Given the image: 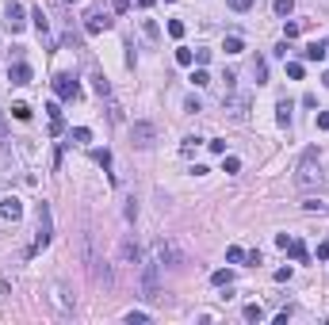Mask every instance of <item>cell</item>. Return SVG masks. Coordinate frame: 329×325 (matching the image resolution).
Segmentation results:
<instances>
[{"instance_id":"obj_36","label":"cell","mask_w":329,"mask_h":325,"mask_svg":"<svg viewBox=\"0 0 329 325\" xmlns=\"http://www.w3.org/2000/svg\"><path fill=\"white\" fill-rule=\"evenodd\" d=\"M169 34H173V38H184V23L180 19H169Z\"/></svg>"},{"instance_id":"obj_23","label":"cell","mask_w":329,"mask_h":325,"mask_svg":"<svg viewBox=\"0 0 329 325\" xmlns=\"http://www.w3.org/2000/svg\"><path fill=\"white\" fill-rule=\"evenodd\" d=\"M287 249H291V257L299 260V264H306V257H310V253H306V245H303V241H291Z\"/></svg>"},{"instance_id":"obj_9","label":"cell","mask_w":329,"mask_h":325,"mask_svg":"<svg viewBox=\"0 0 329 325\" xmlns=\"http://www.w3.org/2000/svg\"><path fill=\"white\" fill-rule=\"evenodd\" d=\"M107 27H111V16H107V12H100V8L85 12V31L88 34H100V31H107Z\"/></svg>"},{"instance_id":"obj_47","label":"cell","mask_w":329,"mask_h":325,"mask_svg":"<svg viewBox=\"0 0 329 325\" xmlns=\"http://www.w3.org/2000/svg\"><path fill=\"white\" fill-rule=\"evenodd\" d=\"M65 4H77V0H65Z\"/></svg>"},{"instance_id":"obj_7","label":"cell","mask_w":329,"mask_h":325,"mask_svg":"<svg viewBox=\"0 0 329 325\" xmlns=\"http://www.w3.org/2000/svg\"><path fill=\"white\" fill-rule=\"evenodd\" d=\"M153 257L161 260V264H169V268H180V264H184V257L176 253V245H173V241H164V237L153 245Z\"/></svg>"},{"instance_id":"obj_42","label":"cell","mask_w":329,"mask_h":325,"mask_svg":"<svg viewBox=\"0 0 329 325\" xmlns=\"http://www.w3.org/2000/svg\"><path fill=\"white\" fill-rule=\"evenodd\" d=\"M318 130H329V111H318Z\"/></svg>"},{"instance_id":"obj_16","label":"cell","mask_w":329,"mask_h":325,"mask_svg":"<svg viewBox=\"0 0 329 325\" xmlns=\"http://www.w3.org/2000/svg\"><path fill=\"white\" fill-rule=\"evenodd\" d=\"M303 58H306V61H321V58H329V50H325V43H310V46L303 50Z\"/></svg>"},{"instance_id":"obj_46","label":"cell","mask_w":329,"mask_h":325,"mask_svg":"<svg viewBox=\"0 0 329 325\" xmlns=\"http://www.w3.org/2000/svg\"><path fill=\"white\" fill-rule=\"evenodd\" d=\"M0 130H4V115H0Z\"/></svg>"},{"instance_id":"obj_48","label":"cell","mask_w":329,"mask_h":325,"mask_svg":"<svg viewBox=\"0 0 329 325\" xmlns=\"http://www.w3.org/2000/svg\"><path fill=\"white\" fill-rule=\"evenodd\" d=\"M164 4H173V0H164Z\"/></svg>"},{"instance_id":"obj_39","label":"cell","mask_w":329,"mask_h":325,"mask_svg":"<svg viewBox=\"0 0 329 325\" xmlns=\"http://www.w3.org/2000/svg\"><path fill=\"white\" fill-rule=\"evenodd\" d=\"M134 214H138V203H134V195L127 199V222H134Z\"/></svg>"},{"instance_id":"obj_49","label":"cell","mask_w":329,"mask_h":325,"mask_svg":"<svg viewBox=\"0 0 329 325\" xmlns=\"http://www.w3.org/2000/svg\"><path fill=\"white\" fill-rule=\"evenodd\" d=\"M325 50H329V43H325Z\"/></svg>"},{"instance_id":"obj_40","label":"cell","mask_w":329,"mask_h":325,"mask_svg":"<svg viewBox=\"0 0 329 325\" xmlns=\"http://www.w3.org/2000/svg\"><path fill=\"white\" fill-rule=\"evenodd\" d=\"M303 207H306V211H325V203H321V199H303Z\"/></svg>"},{"instance_id":"obj_15","label":"cell","mask_w":329,"mask_h":325,"mask_svg":"<svg viewBox=\"0 0 329 325\" xmlns=\"http://www.w3.org/2000/svg\"><path fill=\"white\" fill-rule=\"evenodd\" d=\"M122 260L127 264H142V249H138L134 237H122Z\"/></svg>"},{"instance_id":"obj_43","label":"cell","mask_w":329,"mask_h":325,"mask_svg":"<svg viewBox=\"0 0 329 325\" xmlns=\"http://www.w3.org/2000/svg\"><path fill=\"white\" fill-rule=\"evenodd\" d=\"M318 260H329V241H321V245H318Z\"/></svg>"},{"instance_id":"obj_29","label":"cell","mask_w":329,"mask_h":325,"mask_svg":"<svg viewBox=\"0 0 329 325\" xmlns=\"http://www.w3.org/2000/svg\"><path fill=\"white\" fill-rule=\"evenodd\" d=\"M149 321V314H142V310H130L127 314V325H146Z\"/></svg>"},{"instance_id":"obj_20","label":"cell","mask_w":329,"mask_h":325,"mask_svg":"<svg viewBox=\"0 0 329 325\" xmlns=\"http://www.w3.org/2000/svg\"><path fill=\"white\" fill-rule=\"evenodd\" d=\"M253 77H257V85H264V80H268V61H264V58L253 61Z\"/></svg>"},{"instance_id":"obj_2","label":"cell","mask_w":329,"mask_h":325,"mask_svg":"<svg viewBox=\"0 0 329 325\" xmlns=\"http://www.w3.org/2000/svg\"><path fill=\"white\" fill-rule=\"evenodd\" d=\"M142 291H146L149 302L161 299V260H157V257L142 260Z\"/></svg>"},{"instance_id":"obj_4","label":"cell","mask_w":329,"mask_h":325,"mask_svg":"<svg viewBox=\"0 0 329 325\" xmlns=\"http://www.w3.org/2000/svg\"><path fill=\"white\" fill-rule=\"evenodd\" d=\"M4 27H8L12 34H19L27 27V12H23L19 0H8V4H4Z\"/></svg>"},{"instance_id":"obj_14","label":"cell","mask_w":329,"mask_h":325,"mask_svg":"<svg viewBox=\"0 0 329 325\" xmlns=\"http://www.w3.org/2000/svg\"><path fill=\"white\" fill-rule=\"evenodd\" d=\"M92 88H96V96H100V100L111 103V85H107V77H104V73H100L96 65H92Z\"/></svg>"},{"instance_id":"obj_30","label":"cell","mask_w":329,"mask_h":325,"mask_svg":"<svg viewBox=\"0 0 329 325\" xmlns=\"http://www.w3.org/2000/svg\"><path fill=\"white\" fill-rule=\"evenodd\" d=\"M287 77H291V80H303V61H287Z\"/></svg>"},{"instance_id":"obj_38","label":"cell","mask_w":329,"mask_h":325,"mask_svg":"<svg viewBox=\"0 0 329 325\" xmlns=\"http://www.w3.org/2000/svg\"><path fill=\"white\" fill-rule=\"evenodd\" d=\"M253 4H257V0H230V8H234V12H249Z\"/></svg>"},{"instance_id":"obj_11","label":"cell","mask_w":329,"mask_h":325,"mask_svg":"<svg viewBox=\"0 0 329 325\" xmlns=\"http://www.w3.org/2000/svg\"><path fill=\"white\" fill-rule=\"evenodd\" d=\"M19 214H23V203H19L16 195H8V199H0V222H16Z\"/></svg>"},{"instance_id":"obj_45","label":"cell","mask_w":329,"mask_h":325,"mask_svg":"<svg viewBox=\"0 0 329 325\" xmlns=\"http://www.w3.org/2000/svg\"><path fill=\"white\" fill-rule=\"evenodd\" d=\"M321 80H325V88H329V69H325V77H321Z\"/></svg>"},{"instance_id":"obj_26","label":"cell","mask_w":329,"mask_h":325,"mask_svg":"<svg viewBox=\"0 0 329 325\" xmlns=\"http://www.w3.org/2000/svg\"><path fill=\"white\" fill-rule=\"evenodd\" d=\"M191 85H195V88H207V85H211V77H207V69H203V65L191 73Z\"/></svg>"},{"instance_id":"obj_32","label":"cell","mask_w":329,"mask_h":325,"mask_svg":"<svg viewBox=\"0 0 329 325\" xmlns=\"http://www.w3.org/2000/svg\"><path fill=\"white\" fill-rule=\"evenodd\" d=\"M176 61H180V65H191V61H195V54H191L188 46H180V50H176Z\"/></svg>"},{"instance_id":"obj_31","label":"cell","mask_w":329,"mask_h":325,"mask_svg":"<svg viewBox=\"0 0 329 325\" xmlns=\"http://www.w3.org/2000/svg\"><path fill=\"white\" fill-rule=\"evenodd\" d=\"M73 142H80V146H85V142H92V130H88V127H77V130H73Z\"/></svg>"},{"instance_id":"obj_3","label":"cell","mask_w":329,"mask_h":325,"mask_svg":"<svg viewBox=\"0 0 329 325\" xmlns=\"http://www.w3.org/2000/svg\"><path fill=\"white\" fill-rule=\"evenodd\" d=\"M54 237V222H50V203H38V230H35V245L31 253H43Z\"/></svg>"},{"instance_id":"obj_24","label":"cell","mask_w":329,"mask_h":325,"mask_svg":"<svg viewBox=\"0 0 329 325\" xmlns=\"http://www.w3.org/2000/svg\"><path fill=\"white\" fill-rule=\"evenodd\" d=\"M142 31H146V38H149V43H157V38H161V27H157L153 19H142Z\"/></svg>"},{"instance_id":"obj_19","label":"cell","mask_w":329,"mask_h":325,"mask_svg":"<svg viewBox=\"0 0 329 325\" xmlns=\"http://www.w3.org/2000/svg\"><path fill=\"white\" fill-rule=\"evenodd\" d=\"M276 123H279V127H287V123H291V100H279V103H276Z\"/></svg>"},{"instance_id":"obj_6","label":"cell","mask_w":329,"mask_h":325,"mask_svg":"<svg viewBox=\"0 0 329 325\" xmlns=\"http://www.w3.org/2000/svg\"><path fill=\"white\" fill-rule=\"evenodd\" d=\"M54 92H58V100H80V85L69 73H54Z\"/></svg>"},{"instance_id":"obj_12","label":"cell","mask_w":329,"mask_h":325,"mask_svg":"<svg viewBox=\"0 0 329 325\" xmlns=\"http://www.w3.org/2000/svg\"><path fill=\"white\" fill-rule=\"evenodd\" d=\"M50 302H54V306L61 310V314H73V306H77V302H73V295L65 291L61 283H54V295H50Z\"/></svg>"},{"instance_id":"obj_33","label":"cell","mask_w":329,"mask_h":325,"mask_svg":"<svg viewBox=\"0 0 329 325\" xmlns=\"http://www.w3.org/2000/svg\"><path fill=\"white\" fill-rule=\"evenodd\" d=\"M237 169H241V161H237V157H226V153H222V172H237Z\"/></svg>"},{"instance_id":"obj_22","label":"cell","mask_w":329,"mask_h":325,"mask_svg":"<svg viewBox=\"0 0 329 325\" xmlns=\"http://www.w3.org/2000/svg\"><path fill=\"white\" fill-rule=\"evenodd\" d=\"M199 146H203V138L188 134V138H184V142H180V153H195V149H199Z\"/></svg>"},{"instance_id":"obj_21","label":"cell","mask_w":329,"mask_h":325,"mask_svg":"<svg viewBox=\"0 0 329 325\" xmlns=\"http://www.w3.org/2000/svg\"><path fill=\"white\" fill-rule=\"evenodd\" d=\"M241 317H245V321H264V310H260L257 302H249V306L241 310Z\"/></svg>"},{"instance_id":"obj_41","label":"cell","mask_w":329,"mask_h":325,"mask_svg":"<svg viewBox=\"0 0 329 325\" xmlns=\"http://www.w3.org/2000/svg\"><path fill=\"white\" fill-rule=\"evenodd\" d=\"M207 146H211V153H226V142H222V138H215V142H207Z\"/></svg>"},{"instance_id":"obj_10","label":"cell","mask_w":329,"mask_h":325,"mask_svg":"<svg viewBox=\"0 0 329 325\" xmlns=\"http://www.w3.org/2000/svg\"><path fill=\"white\" fill-rule=\"evenodd\" d=\"M8 80H12V85H31V65H27L23 58H16L8 65Z\"/></svg>"},{"instance_id":"obj_34","label":"cell","mask_w":329,"mask_h":325,"mask_svg":"<svg viewBox=\"0 0 329 325\" xmlns=\"http://www.w3.org/2000/svg\"><path fill=\"white\" fill-rule=\"evenodd\" d=\"M96 165H104V169H111V153H107V149H96Z\"/></svg>"},{"instance_id":"obj_13","label":"cell","mask_w":329,"mask_h":325,"mask_svg":"<svg viewBox=\"0 0 329 325\" xmlns=\"http://www.w3.org/2000/svg\"><path fill=\"white\" fill-rule=\"evenodd\" d=\"M31 19H35V31H38V38H43V46H46V50H54V38H50V23H46L43 8H35V12H31Z\"/></svg>"},{"instance_id":"obj_25","label":"cell","mask_w":329,"mask_h":325,"mask_svg":"<svg viewBox=\"0 0 329 325\" xmlns=\"http://www.w3.org/2000/svg\"><path fill=\"white\" fill-rule=\"evenodd\" d=\"M226 260H230V264H241V260H245V249H241V245H230V249H226Z\"/></svg>"},{"instance_id":"obj_27","label":"cell","mask_w":329,"mask_h":325,"mask_svg":"<svg viewBox=\"0 0 329 325\" xmlns=\"http://www.w3.org/2000/svg\"><path fill=\"white\" fill-rule=\"evenodd\" d=\"M272 12H276V16H291V12H295V0H276V4H272Z\"/></svg>"},{"instance_id":"obj_17","label":"cell","mask_w":329,"mask_h":325,"mask_svg":"<svg viewBox=\"0 0 329 325\" xmlns=\"http://www.w3.org/2000/svg\"><path fill=\"white\" fill-rule=\"evenodd\" d=\"M222 50H226V54H241V50H245V38H241V34H226Z\"/></svg>"},{"instance_id":"obj_1","label":"cell","mask_w":329,"mask_h":325,"mask_svg":"<svg viewBox=\"0 0 329 325\" xmlns=\"http://www.w3.org/2000/svg\"><path fill=\"white\" fill-rule=\"evenodd\" d=\"M321 180H325V172H321L318 146H306L303 157H299V169H295V184L306 191V188H321Z\"/></svg>"},{"instance_id":"obj_8","label":"cell","mask_w":329,"mask_h":325,"mask_svg":"<svg viewBox=\"0 0 329 325\" xmlns=\"http://www.w3.org/2000/svg\"><path fill=\"white\" fill-rule=\"evenodd\" d=\"M226 115H230V119H237V123H245L249 119V96H226Z\"/></svg>"},{"instance_id":"obj_35","label":"cell","mask_w":329,"mask_h":325,"mask_svg":"<svg viewBox=\"0 0 329 325\" xmlns=\"http://www.w3.org/2000/svg\"><path fill=\"white\" fill-rule=\"evenodd\" d=\"M299 31H303L299 23H283V38H287V43H291V38H299Z\"/></svg>"},{"instance_id":"obj_28","label":"cell","mask_w":329,"mask_h":325,"mask_svg":"<svg viewBox=\"0 0 329 325\" xmlns=\"http://www.w3.org/2000/svg\"><path fill=\"white\" fill-rule=\"evenodd\" d=\"M12 115H16L19 123H27L31 119V107H27V103H12Z\"/></svg>"},{"instance_id":"obj_18","label":"cell","mask_w":329,"mask_h":325,"mask_svg":"<svg viewBox=\"0 0 329 325\" xmlns=\"http://www.w3.org/2000/svg\"><path fill=\"white\" fill-rule=\"evenodd\" d=\"M211 283H215V287H234V272H230V268H218V272L211 275Z\"/></svg>"},{"instance_id":"obj_37","label":"cell","mask_w":329,"mask_h":325,"mask_svg":"<svg viewBox=\"0 0 329 325\" xmlns=\"http://www.w3.org/2000/svg\"><path fill=\"white\" fill-rule=\"evenodd\" d=\"M184 111H191V115H195V111H203V103H199V96H188V103H184Z\"/></svg>"},{"instance_id":"obj_5","label":"cell","mask_w":329,"mask_h":325,"mask_svg":"<svg viewBox=\"0 0 329 325\" xmlns=\"http://www.w3.org/2000/svg\"><path fill=\"white\" fill-rule=\"evenodd\" d=\"M130 142L138 149H149L157 142V127L153 123H130Z\"/></svg>"},{"instance_id":"obj_44","label":"cell","mask_w":329,"mask_h":325,"mask_svg":"<svg viewBox=\"0 0 329 325\" xmlns=\"http://www.w3.org/2000/svg\"><path fill=\"white\" fill-rule=\"evenodd\" d=\"M134 4H138L142 12H146V8H153V0H134Z\"/></svg>"}]
</instances>
